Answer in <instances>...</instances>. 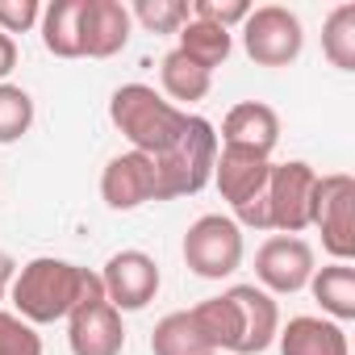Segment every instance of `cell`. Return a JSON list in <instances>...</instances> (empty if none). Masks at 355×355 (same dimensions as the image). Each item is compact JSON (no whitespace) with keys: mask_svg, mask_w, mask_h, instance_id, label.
Segmentation results:
<instances>
[{"mask_svg":"<svg viewBox=\"0 0 355 355\" xmlns=\"http://www.w3.org/2000/svg\"><path fill=\"white\" fill-rule=\"evenodd\" d=\"M322 55L338 71H355V5L330 9V17L322 26Z\"/></svg>","mask_w":355,"mask_h":355,"instance_id":"cell-22","label":"cell"},{"mask_svg":"<svg viewBox=\"0 0 355 355\" xmlns=\"http://www.w3.org/2000/svg\"><path fill=\"white\" fill-rule=\"evenodd\" d=\"M42 17L38 0H0V34H30Z\"/></svg>","mask_w":355,"mask_h":355,"instance_id":"cell-27","label":"cell"},{"mask_svg":"<svg viewBox=\"0 0 355 355\" xmlns=\"http://www.w3.org/2000/svg\"><path fill=\"white\" fill-rule=\"evenodd\" d=\"M214 159H218V130L205 117L189 113L184 134L175 138L171 150H163L155 163V201H175V197H197L214 180Z\"/></svg>","mask_w":355,"mask_h":355,"instance_id":"cell-3","label":"cell"},{"mask_svg":"<svg viewBox=\"0 0 355 355\" xmlns=\"http://www.w3.org/2000/svg\"><path fill=\"white\" fill-rule=\"evenodd\" d=\"M109 121L125 134L130 150H138L146 159H159L184 134L189 113L180 105L163 101V92H155L150 84H121L109 96Z\"/></svg>","mask_w":355,"mask_h":355,"instance_id":"cell-2","label":"cell"},{"mask_svg":"<svg viewBox=\"0 0 355 355\" xmlns=\"http://www.w3.org/2000/svg\"><path fill=\"white\" fill-rule=\"evenodd\" d=\"M234 301H239V313H243V355H259L276 343V330H280V309H276V297L263 293L259 284H234L226 288Z\"/></svg>","mask_w":355,"mask_h":355,"instance_id":"cell-15","label":"cell"},{"mask_svg":"<svg viewBox=\"0 0 355 355\" xmlns=\"http://www.w3.org/2000/svg\"><path fill=\"white\" fill-rule=\"evenodd\" d=\"M214 355H222V351H214Z\"/></svg>","mask_w":355,"mask_h":355,"instance_id":"cell-30","label":"cell"},{"mask_svg":"<svg viewBox=\"0 0 355 355\" xmlns=\"http://www.w3.org/2000/svg\"><path fill=\"white\" fill-rule=\"evenodd\" d=\"M309 293H313V301L322 305V313H330L334 322H351V318H355V268H351V263L313 268Z\"/></svg>","mask_w":355,"mask_h":355,"instance_id":"cell-18","label":"cell"},{"mask_svg":"<svg viewBox=\"0 0 355 355\" xmlns=\"http://www.w3.org/2000/svg\"><path fill=\"white\" fill-rule=\"evenodd\" d=\"M222 142L230 146H247V150H259V155H272V146L280 142V117L272 105L263 101H243L226 113L222 121Z\"/></svg>","mask_w":355,"mask_h":355,"instance_id":"cell-14","label":"cell"},{"mask_svg":"<svg viewBox=\"0 0 355 355\" xmlns=\"http://www.w3.org/2000/svg\"><path fill=\"white\" fill-rule=\"evenodd\" d=\"M13 276H17V259L0 247V301L9 297V284H13Z\"/></svg>","mask_w":355,"mask_h":355,"instance_id":"cell-29","label":"cell"},{"mask_svg":"<svg viewBox=\"0 0 355 355\" xmlns=\"http://www.w3.org/2000/svg\"><path fill=\"white\" fill-rule=\"evenodd\" d=\"M101 197L117 214H130V209L155 201V163L138 150L113 155L101 171Z\"/></svg>","mask_w":355,"mask_h":355,"instance_id":"cell-11","label":"cell"},{"mask_svg":"<svg viewBox=\"0 0 355 355\" xmlns=\"http://www.w3.org/2000/svg\"><path fill=\"white\" fill-rule=\"evenodd\" d=\"M17 67V42L9 34H0V84H5V76Z\"/></svg>","mask_w":355,"mask_h":355,"instance_id":"cell-28","label":"cell"},{"mask_svg":"<svg viewBox=\"0 0 355 355\" xmlns=\"http://www.w3.org/2000/svg\"><path fill=\"white\" fill-rule=\"evenodd\" d=\"M101 272H88L71 259H55V255H38L26 268H17L9 297H13V313L26 318L30 326H51L63 322L80 301L101 297Z\"/></svg>","mask_w":355,"mask_h":355,"instance_id":"cell-1","label":"cell"},{"mask_svg":"<svg viewBox=\"0 0 355 355\" xmlns=\"http://www.w3.org/2000/svg\"><path fill=\"white\" fill-rule=\"evenodd\" d=\"M268 171H272V159L259 155V150H247V146H230V142H218V159H214V184L222 193V201L243 205L251 201L255 193H263L268 184Z\"/></svg>","mask_w":355,"mask_h":355,"instance_id":"cell-12","label":"cell"},{"mask_svg":"<svg viewBox=\"0 0 355 355\" xmlns=\"http://www.w3.org/2000/svg\"><path fill=\"white\" fill-rule=\"evenodd\" d=\"M130 9L121 0H84L80 9V51L88 59H113L130 42Z\"/></svg>","mask_w":355,"mask_h":355,"instance_id":"cell-13","label":"cell"},{"mask_svg":"<svg viewBox=\"0 0 355 355\" xmlns=\"http://www.w3.org/2000/svg\"><path fill=\"white\" fill-rule=\"evenodd\" d=\"M150 355H214V347L205 343V334H201V326L193 322L189 309H175L155 326Z\"/></svg>","mask_w":355,"mask_h":355,"instance_id":"cell-20","label":"cell"},{"mask_svg":"<svg viewBox=\"0 0 355 355\" xmlns=\"http://www.w3.org/2000/svg\"><path fill=\"white\" fill-rule=\"evenodd\" d=\"M309 226L322 230V247L334 255V263H351L355 255V180L347 171L318 175Z\"/></svg>","mask_w":355,"mask_h":355,"instance_id":"cell-5","label":"cell"},{"mask_svg":"<svg viewBox=\"0 0 355 355\" xmlns=\"http://www.w3.org/2000/svg\"><path fill=\"white\" fill-rule=\"evenodd\" d=\"M80 9H84V0H51L42 9L38 30H42V46L55 59H84V51H80Z\"/></svg>","mask_w":355,"mask_h":355,"instance_id":"cell-17","label":"cell"},{"mask_svg":"<svg viewBox=\"0 0 355 355\" xmlns=\"http://www.w3.org/2000/svg\"><path fill=\"white\" fill-rule=\"evenodd\" d=\"M159 84H163V92H167L171 101L197 105V101H205V96H209L214 76H209L205 67H197L193 59H184L180 51H167V55H163V63H159Z\"/></svg>","mask_w":355,"mask_h":355,"instance_id":"cell-21","label":"cell"},{"mask_svg":"<svg viewBox=\"0 0 355 355\" xmlns=\"http://www.w3.org/2000/svg\"><path fill=\"white\" fill-rule=\"evenodd\" d=\"M230 46H234L230 30H222V26H214V21H197V17H189L184 30H180V46H175V51L214 76V67H222V63L230 59Z\"/></svg>","mask_w":355,"mask_h":355,"instance_id":"cell-19","label":"cell"},{"mask_svg":"<svg viewBox=\"0 0 355 355\" xmlns=\"http://www.w3.org/2000/svg\"><path fill=\"white\" fill-rule=\"evenodd\" d=\"M276 338L280 355H351L343 326L330 318H309V313L288 318V326L276 330Z\"/></svg>","mask_w":355,"mask_h":355,"instance_id":"cell-16","label":"cell"},{"mask_svg":"<svg viewBox=\"0 0 355 355\" xmlns=\"http://www.w3.org/2000/svg\"><path fill=\"white\" fill-rule=\"evenodd\" d=\"M309 276H313V247L297 234H272L255 251V280L272 297H293L309 288Z\"/></svg>","mask_w":355,"mask_h":355,"instance_id":"cell-8","label":"cell"},{"mask_svg":"<svg viewBox=\"0 0 355 355\" xmlns=\"http://www.w3.org/2000/svg\"><path fill=\"white\" fill-rule=\"evenodd\" d=\"M189 5L184 0H134L130 21H142L150 34H180L189 21Z\"/></svg>","mask_w":355,"mask_h":355,"instance_id":"cell-24","label":"cell"},{"mask_svg":"<svg viewBox=\"0 0 355 355\" xmlns=\"http://www.w3.org/2000/svg\"><path fill=\"white\" fill-rule=\"evenodd\" d=\"M67 347L71 355H121L125 326H121V313L105 301V293L80 301L67 313Z\"/></svg>","mask_w":355,"mask_h":355,"instance_id":"cell-10","label":"cell"},{"mask_svg":"<svg viewBox=\"0 0 355 355\" xmlns=\"http://www.w3.org/2000/svg\"><path fill=\"white\" fill-rule=\"evenodd\" d=\"M184 263L201 280H226L243 268V230L226 214H205L184 234Z\"/></svg>","mask_w":355,"mask_h":355,"instance_id":"cell-4","label":"cell"},{"mask_svg":"<svg viewBox=\"0 0 355 355\" xmlns=\"http://www.w3.org/2000/svg\"><path fill=\"white\" fill-rule=\"evenodd\" d=\"M0 355H42L38 330L9 309H0Z\"/></svg>","mask_w":355,"mask_h":355,"instance_id":"cell-25","label":"cell"},{"mask_svg":"<svg viewBox=\"0 0 355 355\" xmlns=\"http://www.w3.org/2000/svg\"><path fill=\"white\" fill-rule=\"evenodd\" d=\"M189 13L197 21H214V26L230 30V26H243L247 21L251 5H247V0H197V5H189Z\"/></svg>","mask_w":355,"mask_h":355,"instance_id":"cell-26","label":"cell"},{"mask_svg":"<svg viewBox=\"0 0 355 355\" xmlns=\"http://www.w3.org/2000/svg\"><path fill=\"white\" fill-rule=\"evenodd\" d=\"M313 189H318V171L305 159H288V163H272L268 171V230L280 234H301L309 226V209H313Z\"/></svg>","mask_w":355,"mask_h":355,"instance_id":"cell-6","label":"cell"},{"mask_svg":"<svg viewBox=\"0 0 355 355\" xmlns=\"http://www.w3.org/2000/svg\"><path fill=\"white\" fill-rule=\"evenodd\" d=\"M101 284H105V301L117 313H138L159 293V263L146 251H117V255H109Z\"/></svg>","mask_w":355,"mask_h":355,"instance_id":"cell-9","label":"cell"},{"mask_svg":"<svg viewBox=\"0 0 355 355\" xmlns=\"http://www.w3.org/2000/svg\"><path fill=\"white\" fill-rule=\"evenodd\" d=\"M34 125V96L17 84H0V146L26 138Z\"/></svg>","mask_w":355,"mask_h":355,"instance_id":"cell-23","label":"cell"},{"mask_svg":"<svg viewBox=\"0 0 355 355\" xmlns=\"http://www.w3.org/2000/svg\"><path fill=\"white\" fill-rule=\"evenodd\" d=\"M305 46L301 17L284 5H259L243 21V51L259 67H288Z\"/></svg>","mask_w":355,"mask_h":355,"instance_id":"cell-7","label":"cell"}]
</instances>
